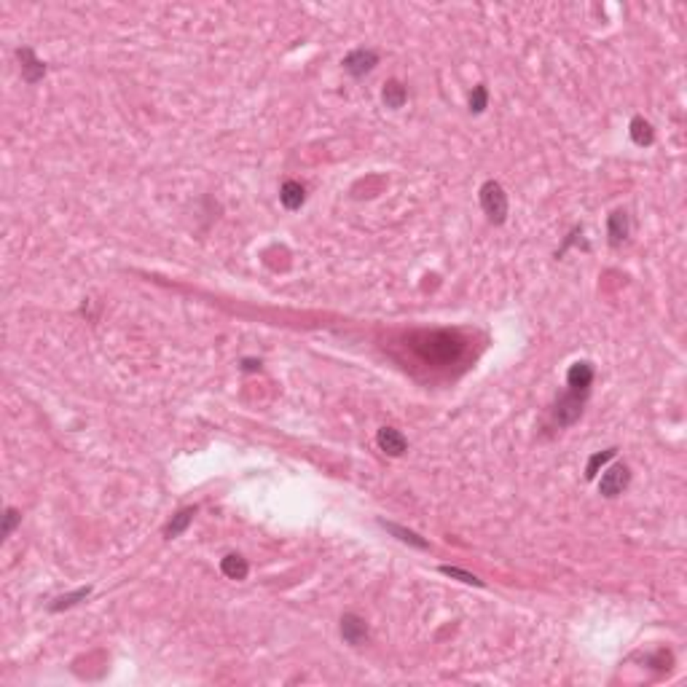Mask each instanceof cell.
Listing matches in <instances>:
<instances>
[{
  "instance_id": "14",
  "label": "cell",
  "mask_w": 687,
  "mask_h": 687,
  "mask_svg": "<svg viewBox=\"0 0 687 687\" xmlns=\"http://www.w3.org/2000/svg\"><path fill=\"white\" fill-rule=\"evenodd\" d=\"M382 99L389 110H400L409 99V89L400 84V81H386L384 89H382Z\"/></svg>"
},
{
  "instance_id": "2",
  "label": "cell",
  "mask_w": 687,
  "mask_h": 687,
  "mask_svg": "<svg viewBox=\"0 0 687 687\" xmlns=\"http://www.w3.org/2000/svg\"><path fill=\"white\" fill-rule=\"evenodd\" d=\"M583 406H585V395H578V392H564L561 398L556 400L553 406V419L558 427H569L575 424L583 416Z\"/></svg>"
},
{
  "instance_id": "17",
  "label": "cell",
  "mask_w": 687,
  "mask_h": 687,
  "mask_svg": "<svg viewBox=\"0 0 687 687\" xmlns=\"http://www.w3.org/2000/svg\"><path fill=\"white\" fill-rule=\"evenodd\" d=\"M615 454H617V448H604V451H599V454H593V457L588 459V465H585V478H588V481H593V478H596V472L602 470L610 459H615Z\"/></svg>"
},
{
  "instance_id": "21",
  "label": "cell",
  "mask_w": 687,
  "mask_h": 687,
  "mask_svg": "<svg viewBox=\"0 0 687 687\" xmlns=\"http://www.w3.org/2000/svg\"><path fill=\"white\" fill-rule=\"evenodd\" d=\"M242 368H244V371H258V368H261V360H244L242 362Z\"/></svg>"
},
{
  "instance_id": "7",
  "label": "cell",
  "mask_w": 687,
  "mask_h": 687,
  "mask_svg": "<svg viewBox=\"0 0 687 687\" xmlns=\"http://www.w3.org/2000/svg\"><path fill=\"white\" fill-rule=\"evenodd\" d=\"M16 60H19V67H22V78L27 84H38L43 75H46V65L38 60L36 51L30 46L16 48Z\"/></svg>"
},
{
  "instance_id": "15",
  "label": "cell",
  "mask_w": 687,
  "mask_h": 687,
  "mask_svg": "<svg viewBox=\"0 0 687 687\" xmlns=\"http://www.w3.org/2000/svg\"><path fill=\"white\" fill-rule=\"evenodd\" d=\"M220 572L229 580H244L250 567H247V561L239 553H229L226 558H220Z\"/></svg>"
},
{
  "instance_id": "4",
  "label": "cell",
  "mask_w": 687,
  "mask_h": 687,
  "mask_svg": "<svg viewBox=\"0 0 687 687\" xmlns=\"http://www.w3.org/2000/svg\"><path fill=\"white\" fill-rule=\"evenodd\" d=\"M593 376H596V371H593L591 362H588V360H578L567 371V386H569V392H578V395H585V398H588V392H591V384H593Z\"/></svg>"
},
{
  "instance_id": "13",
  "label": "cell",
  "mask_w": 687,
  "mask_h": 687,
  "mask_svg": "<svg viewBox=\"0 0 687 687\" xmlns=\"http://www.w3.org/2000/svg\"><path fill=\"white\" fill-rule=\"evenodd\" d=\"M279 202L288 207V210H298V207L306 202V188L296 180L282 183V188H279Z\"/></svg>"
},
{
  "instance_id": "11",
  "label": "cell",
  "mask_w": 687,
  "mask_h": 687,
  "mask_svg": "<svg viewBox=\"0 0 687 687\" xmlns=\"http://www.w3.org/2000/svg\"><path fill=\"white\" fill-rule=\"evenodd\" d=\"M379 526H382V529H386L389 534H395L400 543H409V545H413V548H419V551H427V548H430V543H427V540H422L416 531L406 529V526H400V524H392V521L379 519Z\"/></svg>"
},
{
  "instance_id": "19",
  "label": "cell",
  "mask_w": 687,
  "mask_h": 687,
  "mask_svg": "<svg viewBox=\"0 0 687 687\" xmlns=\"http://www.w3.org/2000/svg\"><path fill=\"white\" fill-rule=\"evenodd\" d=\"M440 572L446 575V578H457L459 583H467V585H478V588H483V580H478L475 575H470V572H465V569H457V567H440Z\"/></svg>"
},
{
  "instance_id": "20",
  "label": "cell",
  "mask_w": 687,
  "mask_h": 687,
  "mask_svg": "<svg viewBox=\"0 0 687 687\" xmlns=\"http://www.w3.org/2000/svg\"><path fill=\"white\" fill-rule=\"evenodd\" d=\"M22 521V513L16 507H6V516H3V537H11V531L16 529V524Z\"/></svg>"
},
{
  "instance_id": "3",
  "label": "cell",
  "mask_w": 687,
  "mask_h": 687,
  "mask_svg": "<svg viewBox=\"0 0 687 687\" xmlns=\"http://www.w3.org/2000/svg\"><path fill=\"white\" fill-rule=\"evenodd\" d=\"M341 65H344V70L350 72V75L362 78V75H368L379 65V54H376L374 48H355V51H350L344 57Z\"/></svg>"
},
{
  "instance_id": "10",
  "label": "cell",
  "mask_w": 687,
  "mask_h": 687,
  "mask_svg": "<svg viewBox=\"0 0 687 687\" xmlns=\"http://www.w3.org/2000/svg\"><path fill=\"white\" fill-rule=\"evenodd\" d=\"M628 134H631L634 145H639V148H647V145L655 143V129H652L650 121L642 119V116H634V119H631V124H628Z\"/></svg>"
},
{
  "instance_id": "18",
  "label": "cell",
  "mask_w": 687,
  "mask_h": 687,
  "mask_svg": "<svg viewBox=\"0 0 687 687\" xmlns=\"http://www.w3.org/2000/svg\"><path fill=\"white\" fill-rule=\"evenodd\" d=\"M486 105H489V89L483 84H478L470 92V113H483Z\"/></svg>"
},
{
  "instance_id": "12",
  "label": "cell",
  "mask_w": 687,
  "mask_h": 687,
  "mask_svg": "<svg viewBox=\"0 0 687 687\" xmlns=\"http://www.w3.org/2000/svg\"><path fill=\"white\" fill-rule=\"evenodd\" d=\"M193 516H196V507H183V510H178V513L172 516V521H169L167 526H164V537H167V540H175V537H180L183 531L191 526Z\"/></svg>"
},
{
  "instance_id": "6",
  "label": "cell",
  "mask_w": 687,
  "mask_h": 687,
  "mask_svg": "<svg viewBox=\"0 0 687 687\" xmlns=\"http://www.w3.org/2000/svg\"><path fill=\"white\" fill-rule=\"evenodd\" d=\"M368 637H371V634H368V623H365L360 615L347 612V615L341 617V639L347 642V644L360 647V644L368 642Z\"/></svg>"
},
{
  "instance_id": "5",
  "label": "cell",
  "mask_w": 687,
  "mask_h": 687,
  "mask_svg": "<svg viewBox=\"0 0 687 687\" xmlns=\"http://www.w3.org/2000/svg\"><path fill=\"white\" fill-rule=\"evenodd\" d=\"M631 483V470H628L626 465H615V467H610V470L602 475V481H599V492H602L604 497H617L626 492V486Z\"/></svg>"
},
{
  "instance_id": "16",
  "label": "cell",
  "mask_w": 687,
  "mask_h": 687,
  "mask_svg": "<svg viewBox=\"0 0 687 687\" xmlns=\"http://www.w3.org/2000/svg\"><path fill=\"white\" fill-rule=\"evenodd\" d=\"M89 593H92V588H89V585H86V588H78V591L67 593V596H60V599H54V604H48V610H51V612H62V610H70V607H75L78 602H84Z\"/></svg>"
},
{
  "instance_id": "1",
  "label": "cell",
  "mask_w": 687,
  "mask_h": 687,
  "mask_svg": "<svg viewBox=\"0 0 687 687\" xmlns=\"http://www.w3.org/2000/svg\"><path fill=\"white\" fill-rule=\"evenodd\" d=\"M481 210L489 217V223H494V226H502L507 220V210H510L507 193L497 180H486L481 185Z\"/></svg>"
},
{
  "instance_id": "9",
  "label": "cell",
  "mask_w": 687,
  "mask_h": 687,
  "mask_svg": "<svg viewBox=\"0 0 687 687\" xmlns=\"http://www.w3.org/2000/svg\"><path fill=\"white\" fill-rule=\"evenodd\" d=\"M631 234V217H628L626 210H615L610 220H607V237H610V244L612 247H620L623 242L628 239Z\"/></svg>"
},
{
  "instance_id": "8",
  "label": "cell",
  "mask_w": 687,
  "mask_h": 687,
  "mask_svg": "<svg viewBox=\"0 0 687 687\" xmlns=\"http://www.w3.org/2000/svg\"><path fill=\"white\" fill-rule=\"evenodd\" d=\"M376 443H379V448L384 451L386 457H403L409 451L406 435L400 433V430H395V427H382L379 435H376Z\"/></svg>"
}]
</instances>
